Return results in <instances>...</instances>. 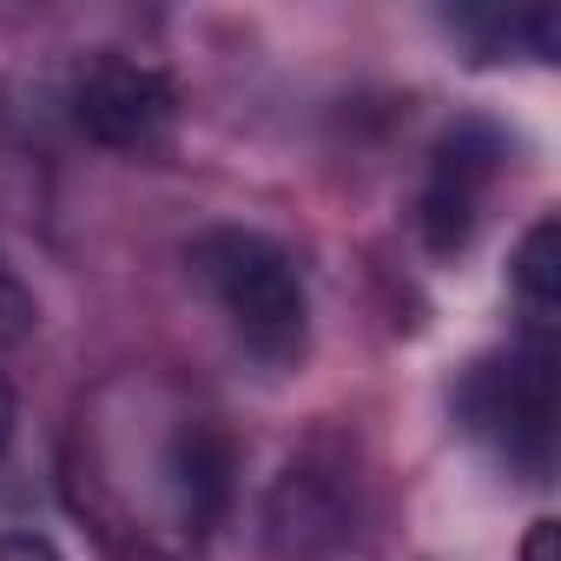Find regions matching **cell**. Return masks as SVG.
<instances>
[{"label":"cell","mask_w":561,"mask_h":561,"mask_svg":"<svg viewBox=\"0 0 561 561\" xmlns=\"http://www.w3.org/2000/svg\"><path fill=\"white\" fill-rule=\"evenodd\" d=\"M192 264L205 277L211 305L225 311L231 337L271 364V370H291L305 357V337H311V298H305V277L291 264L285 244H271L264 231H244V225H218L192 244Z\"/></svg>","instance_id":"1"},{"label":"cell","mask_w":561,"mask_h":561,"mask_svg":"<svg viewBox=\"0 0 561 561\" xmlns=\"http://www.w3.org/2000/svg\"><path fill=\"white\" fill-rule=\"evenodd\" d=\"M456 410L495 462L541 482L554 462V351H548V337H522V344L482 357L462 377Z\"/></svg>","instance_id":"2"},{"label":"cell","mask_w":561,"mask_h":561,"mask_svg":"<svg viewBox=\"0 0 561 561\" xmlns=\"http://www.w3.org/2000/svg\"><path fill=\"white\" fill-rule=\"evenodd\" d=\"M67 106H73V126L100 146H113V152H146L179 119L172 80L146 60H126V54H100L93 67H80Z\"/></svg>","instance_id":"3"},{"label":"cell","mask_w":561,"mask_h":561,"mask_svg":"<svg viewBox=\"0 0 561 561\" xmlns=\"http://www.w3.org/2000/svg\"><path fill=\"white\" fill-rule=\"evenodd\" d=\"M502 159H508V146H502V133L482 126V119H462L456 133L436 139L430 172H423V198H416V225H423V244H430L436 257H456V251L476 238Z\"/></svg>","instance_id":"4"},{"label":"cell","mask_w":561,"mask_h":561,"mask_svg":"<svg viewBox=\"0 0 561 561\" xmlns=\"http://www.w3.org/2000/svg\"><path fill=\"white\" fill-rule=\"evenodd\" d=\"M443 27L476 60H554L561 54V14L554 8H456Z\"/></svg>","instance_id":"5"},{"label":"cell","mask_w":561,"mask_h":561,"mask_svg":"<svg viewBox=\"0 0 561 561\" xmlns=\"http://www.w3.org/2000/svg\"><path fill=\"white\" fill-rule=\"evenodd\" d=\"M554 244H561V231H554V218H541L528 238H522V251H515V305H522V318H528V337H548L554 331V311H561V264H554Z\"/></svg>","instance_id":"6"},{"label":"cell","mask_w":561,"mask_h":561,"mask_svg":"<svg viewBox=\"0 0 561 561\" xmlns=\"http://www.w3.org/2000/svg\"><path fill=\"white\" fill-rule=\"evenodd\" d=\"M34 291L14 277V264L0 257V443L14 436V383H8V357L34 337Z\"/></svg>","instance_id":"7"},{"label":"cell","mask_w":561,"mask_h":561,"mask_svg":"<svg viewBox=\"0 0 561 561\" xmlns=\"http://www.w3.org/2000/svg\"><path fill=\"white\" fill-rule=\"evenodd\" d=\"M0 561H67L47 535H34V528H14V535H0Z\"/></svg>","instance_id":"8"}]
</instances>
